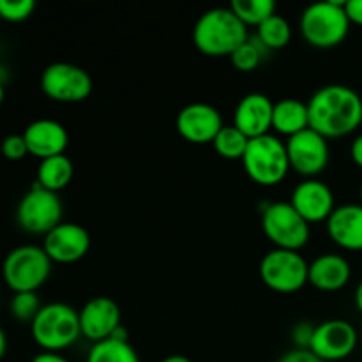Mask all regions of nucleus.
I'll list each match as a JSON object with an SVG mask.
<instances>
[{
  "instance_id": "f257e3e1",
  "label": "nucleus",
  "mask_w": 362,
  "mask_h": 362,
  "mask_svg": "<svg viewBox=\"0 0 362 362\" xmlns=\"http://www.w3.org/2000/svg\"><path fill=\"white\" fill-rule=\"evenodd\" d=\"M310 127L324 138H343L362 124L361 94L341 83L318 88L308 101Z\"/></svg>"
},
{
  "instance_id": "f03ea898",
  "label": "nucleus",
  "mask_w": 362,
  "mask_h": 362,
  "mask_svg": "<svg viewBox=\"0 0 362 362\" xmlns=\"http://www.w3.org/2000/svg\"><path fill=\"white\" fill-rule=\"evenodd\" d=\"M247 39V27L230 7L205 11L193 27L194 46L207 57H230Z\"/></svg>"
},
{
  "instance_id": "7ed1b4c3",
  "label": "nucleus",
  "mask_w": 362,
  "mask_h": 362,
  "mask_svg": "<svg viewBox=\"0 0 362 362\" xmlns=\"http://www.w3.org/2000/svg\"><path fill=\"white\" fill-rule=\"evenodd\" d=\"M350 20L345 13V2L325 0L308 6L300 14L299 28L304 41L313 48H336L350 32Z\"/></svg>"
},
{
  "instance_id": "20e7f679",
  "label": "nucleus",
  "mask_w": 362,
  "mask_h": 362,
  "mask_svg": "<svg viewBox=\"0 0 362 362\" xmlns=\"http://www.w3.org/2000/svg\"><path fill=\"white\" fill-rule=\"evenodd\" d=\"M30 334L42 352L60 354L81 338L78 311L64 303L45 304L30 324Z\"/></svg>"
},
{
  "instance_id": "39448f33",
  "label": "nucleus",
  "mask_w": 362,
  "mask_h": 362,
  "mask_svg": "<svg viewBox=\"0 0 362 362\" xmlns=\"http://www.w3.org/2000/svg\"><path fill=\"white\" fill-rule=\"evenodd\" d=\"M243 166L246 175L258 186H278L290 172L285 141L271 133L250 140L246 154L243 158Z\"/></svg>"
},
{
  "instance_id": "423d86ee",
  "label": "nucleus",
  "mask_w": 362,
  "mask_h": 362,
  "mask_svg": "<svg viewBox=\"0 0 362 362\" xmlns=\"http://www.w3.org/2000/svg\"><path fill=\"white\" fill-rule=\"evenodd\" d=\"M53 262L42 246L25 244L11 250L2 264V278L14 293L37 292L52 274Z\"/></svg>"
},
{
  "instance_id": "0eeeda50",
  "label": "nucleus",
  "mask_w": 362,
  "mask_h": 362,
  "mask_svg": "<svg viewBox=\"0 0 362 362\" xmlns=\"http://www.w3.org/2000/svg\"><path fill=\"white\" fill-rule=\"evenodd\" d=\"M262 230L276 250L300 251L310 243V223L292 207L290 202L269 204L262 211Z\"/></svg>"
},
{
  "instance_id": "6e6552de",
  "label": "nucleus",
  "mask_w": 362,
  "mask_h": 362,
  "mask_svg": "<svg viewBox=\"0 0 362 362\" xmlns=\"http://www.w3.org/2000/svg\"><path fill=\"white\" fill-rule=\"evenodd\" d=\"M62 216L64 205L59 193L45 189L37 182L21 197L16 207L18 226L30 235L45 237L62 223Z\"/></svg>"
},
{
  "instance_id": "1a4fd4ad",
  "label": "nucleus",
  "mask_w": 362,
  "mask_h": 362,
  "mask_svg": "<svg viewBox=\"0 0 362 362\" xmlns=\"http://www.w3.org/2000/svg\"><path fill=\"white\" fill-rule=\"evenodd\" d=\"M260 278L267 288L278 293H296L308 285L310 264L299 251L272 250L260 262Z\"/></svg>"
},
{
  "instance_id": "9d476101",
  "label": "nucleus",
  "mask_w": 362,
  "mask_h": 362,
  "mask_svg": "<svg viewBox=\"0 0 362 362\" xmlns=\"http://www.w3.org/2000/svg\"><path fill=\"white\" fill-rule=\"evenodd\" d=\"M92 78L83 67L69 62H53L42 71L41 90L46 98L64 105L81 103L92 94Z\"/></svg>"
},
{
  "instance_id": "9b49d317",
  "label": "nucleus",
  "mask_w": 362,
  "mask_h": 362,
  "mask_svg": "<svg viewBox=\"0 0 362 362\" xmlns=\"http://www.w3.org/2000/svg\"><path fill=\"white\" fill-rule=\"evenodd\" d=\"M286 154H288L290 170L306 179H317L325 172L331 159L327 138L318 134L311 127L303 133L286 138Z\"/></svg>"
},
{
  "instance_id": "f8f14e48",
  "label": "nucleus",
  "mask_w": 362,
  "mask_h": 362,
  "mask_svg": "<svg viewBox=\"0 0 362 362\" xmlns=\"http://www.w3.org/2000/svg\"><path fill=\"white\" fill-rule=\"evenodd\" d=\"M359 343L356 327L341 318L325 320L315 327L310 350L324 362L343 361L354 354Z\"/></svg>"
},
{
  "instance_id": "ddd939ff",
  "label": "nucleus",
  "mask_w": 362,
  "mask_h": 362,
  "mask_svg": "<svg viewBox=\"0 0 362 362\" xmlns=\"http://www.w3.org/2000/svg\"><path fill=\"white\" fill-rule=\"evenodd\" d=\"M223 126L221 113L209 103H191L180 110L175 119L177 133L194 145L212 144Z\"/></svg>"
},
{
  "instance_id": "4468645a",
  "label": "nucleus",
  "mask_w": 362,
  "mask_h": 362,
  "mask_svg": "<svg viewBox=\"0 0 362 362\" xmlns=\"http://www.w3.org/2000/svg\"><path fill=\"white\" fill-rule=\"evenodd\" d=\"M42 250L53 264H76L87 257L90 250V235L78 223H60L59 226L46 233Z\"/></svg>"
},
{
  "instance_id": "2eb2a0df",
  "label": "nucleus",
  "mask_w": 362,
  "mask_h": 362,
  "mask_svg": "<svg viewBox=\"0 0 362 362\" xmlns=\"http://www.w3.org/2000/svg\"><path fill=\"white\" fill-rule=\"evenodd\" d=\"M78 317H80L81 336L92 345L110 339L115 329L122 325L119 304L105 296L92 297L90 300H87L78 311Z\"/></svg>"
},
{
  "instance_id": "dca6fc26",
  "label": "nucleus",
  "mask_w": 362,
  "mask_h": 362,
  "mask_svg": "<svg viewBox=\"0 0 362 362\" xmlns=\"http://www.w3.org/2000/svg\"><path fill=\"white\" fill-rule=\"evenodd\" d=\"M290 204L310 225L327 221L336 209L334 193L318 179H304L297 184L290 197Z\"/></svg>"
},
{
  "instance_id": "f3484780",
  "label": "nucleus",
  "mask_w": 362,
  "mask_h": 362,
  "mask_svg": "<svg viewBox=\"0 0 362 362\" xmlns=\"http://www.w3.org/2000/svg\"><path fill=\"white\" fill-rule=\"evenodd\" d=\"M272 113H274V103L271 101V98L262 92H251L237 103L233 112V126L250 140H255L271 133Z\"/></svg>"
},
{
  "instance_id": "a211bd4d",
  "label": "nucleus",
  "mask_w": 362,
  "mask_h": 362,
  "mask_svg": "<svg viewBox=\"0 0 362 362\" xmlns=\"http://www.w3.org/2000/svg\"><path fill=\"white\" fill-rule=\"evenodd\" d=\"M21 134L27 141L28 154L37 158L39 161L66 154V148L69 145V134L66 127L52 119L34 120L25 127Z\"/></svg>"
},
{
  "instance_id": "6ab92c4d",
  "label": "nucleus",
  "mask_w": 362,
  "mask_h": 362,
  "mask_svg": "<svg viewBox=\"0 0 362 362\" xmlns=\"http://www.w3.org/2000/svg\"><path fill=\"white\" fill-rule=\"evenodd\" d=\"M332 243L346 251H362V204H345L334 209L325 221Z\"/></svg>"
},
{
  "instance_id": "aec40b11",
  "label": "nucleus",
  "mask_w": 362,
  "mask_h": 362,
  "mask_svg": "<svg viewBox=\"0 0 362 362\" xmlns=\"http://www.w3.org/2000/svg\"><path fill=\"white\" fill-rule=\"evenodd\" d=\"M350 278H352V267L341 255H320L310 264L308 283L320 292H339L349 285Z\"/></svg>"
},
{
  "instance_id": "412c9836",
  "label": "nucleus",
  "mask_w": 362,
  "mask_h": 362,
  "mask_svg": "<svg viewBox=\"0 0 362 362\" xmlns=\"http://www.w3.org/2000/svg\"><path fill=\"white\" fill-rule=\"evenodd\" d=\"M310 127V112H308V103L299 99L286 98L274 103V113H272V129L276 131V136H293L297 133H303Z\"/></svg>"
},
{
  "instance_id": "4be33fe9",
  "label": "nucleus",
  "mask_w": 362,
  "mask_h": 362,
  "mask_svg": "<svg viewBox=\"0 0 362 362\" xmlns=\"http://www.w3.org/2000/svg\"><path fill=\"white\" fill-rule=\"evenodd\" d=\"M74 175V165L66 154L53 156V158L42 159L39 161L37 175H35V182L45 189L59 193V191L66 189L71 184Z\"/></svg>"
},
{
  "instance_id": "5701e85b",
  "label": "nucleus",
  "mask_w": 362,
  "mask_h": 362,
  "mask_svg": "<svg viewBox=\"0 0 362 362\" xmlns=\"http://www.w3.org/2000/svg\"><path fill=\"white\" fill-rule=\"evenodd\" d=\"M255 37L260 41V45L267 52H274V49H281L288 46V42L292 41V27L281 14H274L257 28Z\"/></svg>"
},
{
  "instance_id": "b1692460",
  "label": "nucleus",
  "mask_w": 362,
  "mask_h": 362,
  "mask_svg": "<svg viewBox=\"0 0 362 362\" xmlns=\"http://www.w3.org/2000/svg\"><path fill=\"white\" fill-rule=\"evenodd\" d=\"M87 362H141L136 350L129 341H117V339H105L92 345L88 350Z\"/></svg>"
},
{
  "instance_id": "393cba45",
  "label": "nucleus",
  "mask_w": 362,
  "mask_h": 362,
  "mask_svg": "<svg viewBox=\"0 0 362 362\" xmlns=\"http://www.w3.org/2000/svg\"><path fill=\"white\" fill-rule=\"evenodd\" d=\"M228 7L246 27L258 28L276 14V4L272 0H233Z\"/></svg>"
},
{
  "instance_id": "a878e982",
  "label": "nucleus",
  "mask_w": 362,
  "mask_h": 362,
  "mask_svg": "<svg viewBox=\"0 0 362 362\" xmlns=\"http://www.w3.org/2000/svg\"><path fill=\"white\" fill-rule=\"evenodd\" d=\"M212 145H214V151L223 159H228V161H243L247 145H250V138L240 133L232 124V126H223V129L214 138Z\"/></svg>"
},
{
  "instance_id": "bb28decb",
  "label": "nucleus",
  "mask_w": 362,
  "mask_h": 362,
  "mask_svg": "<svg viewBox=\"0 0 362 362\" xmlns=\"http://www.w3.org/2000/svg\"><path fill=\"white\" fill-rule=\"evenodd\" d=\"M265 53H269L264 46L260 45L257 37H250L244 45H240L235 52L230 55L232 66L240 73H251L257 69L264 60Z\"/></svg>"
},
{
  "instance_id": "cd10ccee",
  "label": "nucleus",
  "mask_w": 362,
  "mask_h": 362,
  "mask_svg": "<svg viewBox=\"0 0 362 362\" xmlns=\"http://www.w3.org/2000/svg\"><path fill=\"white\" fill-rule=\"evenodd\" d=\"M45 304H41L37 292H20L14 293L13 299H11L9 310L13 315L14 320L25 322V324H32L34 318L37 317V313L41 311V308Z\"/></svg>"
},
{
  "instance_id": "c85d7f7f",
  "label": "nucleus",
  "mask_w": 362,
  "mask_h": 362,
  "mask_svg": "<svg viewBox=\"0 0 362 362\" xmlns=\"http://www.w3.org/2000/svg\"><path fill=\"white\" fill-rule=\"evenodd\" d=\"M35 9L34 0H0V18L9 23L28 20Z\"/></svg>"
},
{
  "instance_id": "c756f323",
  "label": "nucleus",
  "mask_w": 362,
  "mask_h": 362,
  "mask_svg": "<svg viewBox=\"0 0 362 362\" xmlns=\"http://www.w3.org/2000/svg\"><path fill=\"white\" fill-rule=\"evenodd\" d=\"M0 152L9 161H21L25 156H28V147L23 134H9V136L4 138Z\"/></svg>"
},
{
  "instance_id": "7c9ffc66",
  "label": "nucleus",
  "mask_w": 362,
  "mask_h": 362,
  "mask_svg": "<svg viewBox=\"0 0 362 362\" xmlns=\"http://www.w3.org/2000/svg\"><path fill=\"white\" fill-rule=\"evenodd\" d=\"M315 327H317V325L310 324V322H299V324L293 325L292 341L293 345H296V349L310 350L311 341H313L315 336Z\"/></svg>"
},
{
  "instance_id": "2f4dec72",
  "label": "nucleus",
  "mask_w": 362,
  "mask_h": 362,
  "mask_svg": "<svg viewBox=\"0 0 362 362\" xmlns=\"http://www.w3.org/2000/svg\"><path fill=\"white\" fill-rule=\"evenodd\" d=\"M278 362H324L318 359L311 350L306 349H292L285 354V356L279 357Z\"/></svg>"
},
{
  "instance_id": "473e14b6",
  "label": "nucleus",
  "mask_w": 362,
  "mask_h": 362,
  "mask_svg": "<svg viewBox=\"0 0 362 362\" xmlns=\"http://www.w3.org/2000/svg\"><path fill=\"white\" fill-rule=\"evenodd\" d=\"M345 13L349 16L350 23L362 27V0H346Z\"/></svg>"
},
{
  "instance_id": "72a5a7b5",
  "label": "nucleus",
  "mask_w": 362,
  "mask_h": 362,
  "mask_svg": "<svg viewBox=\"0 0 362 362\" xmlns=\"http://www.w3.org/2000/svg\"><path fill=\"white\" fill-rule=\"evenodd\" d=\"M350 156H352V161L362 168V134L354 138L352 145H350Z\"/></svg>"
},
{
  "instance_id": "f704fd0d",
  "label": "nucleus",
  "mask_w": 362,
  "mask_h": 362,
  "mask_svg": "<svg viewBox=\"0 0 362 362\" xmlns=\"http://www.w3.org/2000/svg\"><path fill=\"white\" fill-rule=\"evenodd\" d=\"M30 362H71L67 357H64L62 354L57 352H41L34 357Z\"/></svg>"
},
{
  "instance_id": "c9c22d12",
  "label": "nucleus",
  "mask_w": 362,
  "mask_h": 362,
  "mask_svg": "<svg viewBox=\"0 0 362 362\" xmlns=\"http://www.w3.org/2000/svg\"><path fill=\"white\" fill-rule=\"evenodd\" d=\"M7 352V334L2 327H0V361L4 359Z\"/></svg>"
},
{
  "instance_id": "e433bc0d",
  "label": "nucleus",
  "mask_w": 362,
  "mask_h": 362,
  "mask_svg": "<svg viewBox=\"0 0 362 362\" xmlns=\"http://www.w3.org/2000/svg\"><path fill=\"white\" fill-rule=\"evenodd\" d=\"M159 362H191V359L186 356H180V354H173V356L165 357V359Z\"/></svg>"
},
{
  "instance_id": "4c0bfd02",
  "label": "nucleus",
  "mask_w": 362,
  "mask_h": 362,
  "mask_svg": "<svg viewBox=\"0 0 362 362\" xmlns=\"http://www.w3.org/2000/svg\"><path fill=\"white\" fill-rule=\"evenodd\" d=\"M356 306L362 315V281L357 285V288H356Z\"/></svg>"
},
{
  "instance_id": "58836bf2",
  "label": "nucleus",
  "mask_w": 362,
  "mask_h": 362,
  "mask_svg": "<svg viewBox=\"0 0 362 362\" xmlns=\"http://www.w3.org/2000/svg\"><path fill=\"white\" fill-rule=\"evenodd\" d=\"M7 81V69L4 66H0V83L6 85Z\"/></svg>"
},
{
  "instance_id": "ea45409f",
  "label": "nucleus",
  "mask_w": 362,
  "mask_h": 362,
  "mask_svg": "<svg viewBox=\"0 0 362 362\" xmlns=\"http://www.w3.org/2000/svg\"><path fill=\"white\" fill-rule=\"evenodd\" d=\"M4 101H6V85L0 83V108H2Z\"/></svg>"
},
{
  "instance_id": "a19ab883",
  "label": "nucleus",
  "mask_w": 362,
  "mask_h": 362,
  "mask_svg": "<svg viewBox=\"0 0 362 362\" xmlns=\"http://www.w3.org/2000/svg\"><path fill=\"white\" fill-rule=\"evenodd\" d=\"M359 194H361V204H362V184H361V191H359Z\"/></svg>"
},
{
  "instance_id": "79ce46f5",
  "label": "nucleus",
  "mask_w": 362,
  "mask_h": 362,
  "mask_svg": "<svg viewBox=\"0 0 362 362\" xmlns=\"http://www.w3.org/2000/svg\"><path fill=\"white\" fill-rule=\"evenodd\" d=\"M361 101H362V92H361Z\"/></svg>"
}]
</instances>
